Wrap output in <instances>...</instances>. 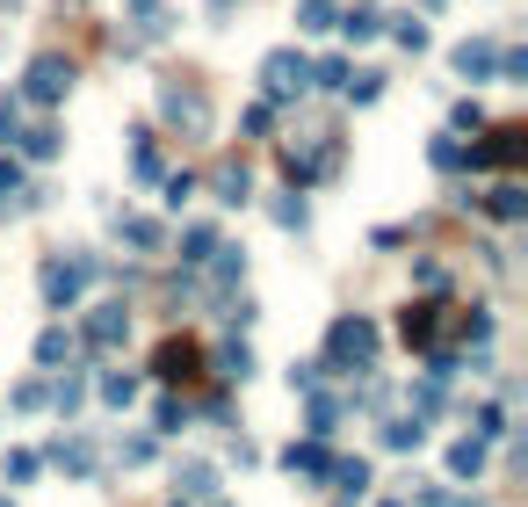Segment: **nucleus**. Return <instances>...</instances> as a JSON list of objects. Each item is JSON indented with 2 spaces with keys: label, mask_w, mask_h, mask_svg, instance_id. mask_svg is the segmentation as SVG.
<instances>
[{
  "label": "nucleus",
  "mask_w": 528,
  "mask_h": 507,
  "mask_svg": "<svg viewBox=\"0 0 528 507\" xmlns=\"http://www.w3.org/2000/svg\"><path fill=\"white\" fill-rule=\"evenodd\" d=\"M15 145H22L29 160H51V153H58V131H51V124H37V131H15Z\"/></svg>",
  "instance_id": "393cba45"
},
{
  "label": "nucleus",
  "mask_w": 528,
  "mask_h": 507,
  "mask_svg": "<svg viewBox=\"0 0 528 507\" xmlns=\"http://www.w3.org/2000/svg\"><path fill=\"white\" fill-rule=\"evenodd\" d=\"M189 196H196V174H167V203H174V211H181Z\"/></svg>",
  "instance_id": "4c0bfd02"
},
{
  "label": "nucleus",
  "mask_w": 528,
  "mask_h": 507,
  "mask_svg": "<svg viewBox=\"0 0 528 507\" xmlns=\"http://www.w3.org/2000/svg\"><path fill=\"white\" fill-rule=\"evenodd\" d=\"M427 8H434V0H427Z\"/></svg>",
  "instance_id": "c03bdc74"
},
{
  "label": "nucleus",
  "mask_w": 528,
  "mask_h": 507,
  "mask_svg": "<svg viewBox=\"0 0 528 507\" xmlns=\"http://www.w3.org/2000/svg\"><path fill=\"white\" fill-rule=\"evenodd\" d=\"M80 399H87V377H58V384H51V406L66 413V421L80 413Z\"/></svg>",
  "instance_id": "4be33fe9"
},
{
  "label": "nucleus",
  "mask_w": 528,
  "mask_h": 507,
  "mask_svg": "<svg viewBox=\"0 0 528 507\" xmlns=\"http://www.w3.org/2000/svg\"><path fill=\"white\" fill-rule=\"evenodd\" d=\"M304 218H312V211H304V196H283V203H275V225H283V232H304Z\"/></svg>",
  "instance_id": "2f4dec72"
},
{
  "label": "nucleus",
  "mask_w": 528,
  "mask_h": 507,
  "mask_svg": "<svg viewBox=\"0 0 528 507\" xmlns=\"http://www.w3.org/2000/svg\"><path fill=\"white\" fill-rule=\"evenodd\" d=\"M44 399H51V392H44L37 377H29V384H15V406H22V413H29V406H44Z\"/></svg>",
  "instance_id": "58836bf2"
},
{
  "label": "nucleus",
  "mask_w": 528,
  "mask_h": 507,
  "mask_svg": "<svg viewBox=\"0 0 528 507\" xmlns=\"http://www.w3.org/2000/svg\"><path fill=\"white\" fill-rule=\"evenodd\" d=\"M340 29H348L355 44H369V37L384 29V15H377V8H348V15H340Z\"/></svg>",
  "instance_id": "5701e85b"
},
{
  "label": "nucleus",
  "mask_w": 528,
  "mask_h": 507,
  "mask_svg": "<svg viewBox=\"0 0 528 507\" xmlns=\"http://www.w3.org/2000/svg\"><path fill=\"white\" fill-rule=\"evenodd\" d=\"M152 428H160V435H181V428H189V399H160V406H152Z\"/></svg>",
  "instance_id": "412c9836"
},
{
  "label": "nucleus",
  "mask_w": 528,
  "mask_h": 507,
  "mask_svg": "<svg viewBox=\"0 0 528 507\" xmlns=\"http://www.w3.org/2000/svg\"><path fill=\"white\" fill-rule=\"evenodd\" d=\"M398 44H406V51H427V22H398Z\"/></svg>",
  "instance_id": "a19ab883"
},
{
  "label": "nucleus",
  "mask_w": 528,
  "mask_h": 507,
  "mask_svg": "<svg viewBox=\"0 0 528 507\" xmlns=\"http://www.w3.org/2000/svg\"><path fill=\"white\" fill-rule=\"evenodd\" d=\"M160 109H167V124H189V131L210 124V102L196 95V87H160Z\"/></svg>",
  "instance_id": "0eeeda50"
},
{
  "label": "nucleus",
  "mask_w": 528,
  "mask_h": 507,
  "mask_svg": "<svg viewBox=\"0 0 528 507\" xmlns=\"http://www.w3.org/2000/svg\"><path fill=\"white\" fill-rule=\"evenodd\" d=\"M261 87H268V102L304 95V87H312V58H304V51H268L261 58Z\"/></svg>",
  "instance_id": "7ed1b4c3"
},
{
  "label": "nucleus",
  "mask_w": 528,
  "mask_h": 507,
  "mask_svg": "<svg viewBox=\"0 0 528 507\" xmlns=\"http://www.w3.org/2000/svg\"><path fill=\"white\" fill-rule=\"evenodd\" d=\"M131 167L152 182V174H160V145H152V138H138V145H131Z\"/></svg>",
  "instance_id": "f704fd0d"
},
{
  "label": "nucleus",
  "mask_w": 528,
  "mask_h": 507,
  "mask_svg": "<svg viewBox=\"0 0 528 507\" xmlns=\"http://www.w3.org/2000/svg\"><path fill=\"white\" fill-rule=\"evenodd\" d=\"M0 507H8V500H0Z\"/></svg>",
  "instance_id": "a18cd8bd"
},
{
  "label": "nucleus",
  "mask_w": 528,
  "mask_h": 507,
  "mask_svg": "<svg viewBox=\"0 0 528 507\" xmlns=\"http://www.w3.org/2000/svg\"><path fill=\"white\" fill-rule=\"evenodd\" d=\"M369 355H377V326L369 319H333V334H326V370H369Z\"/></svg>",
  "instance_id": "f257e3e1"
},
{
  "label": "nucleus",
  "mask_w": 528,
  "mask_h": 507,
  "mask_svg": "<svg viewBox=\"0 0 528 507\" xmlns=\"http://www.w3.org/2000/svg\"><path fill=\"white\" fill-rule=\"evenodd\" d=\"M427 160L442 167V174H456V167H463V145H456V138H434V145H427Z\"/></svg>",
  "instance_id": "c756f323"
},
{
  "label": "nucleus",
  "mask_w": 528,
  "mask_h": 507,
  "mask_svg": "<svg viewBox=\"0 0 528 507\" xmlns=\"http://www.w3.org/2000/svg\"><path fill=\"white\" fill-rule=\"evenodd\" d=\"M210 189H217V203H246V196H254V174H246V160H225Z\"/></svg>",
  "instance_id": "4468645a"
},
{
  "label": "nucleus",
  "mask_w": 528,
  "mask_h": 507,
  "mask_svg": "<svg viewBox=\"0 0 528 507\" xmlns=\"http://www.w3.org/2000/svg\"><path fill=\"white\" fill-rule=\"evenodd\" d=\"M174 500H217V471L210 464H174Z\"/></svg>",
  "instance_id": "ddd939ff"
},
{
  "label": "nucleus",
  "mask_w": 528,
  "mask_h": 507,
  "mask_svg": "<svg viewBox=\"0 0 528 507\" xmlns=\"http://www.w3.org/2000/svg\"><path fill=\"white\" fill-rule=\"evenodd\" d=\"M492 435H507V413L500 406H478V442H492Z\"/></svg>",
  "instance_id": "e433bc0d"
},
{
  "label": "nucleus",
  "mask_w": 528,
  "mask_h": 507,
  "mask_svg": "<svg viewBox=\"0 0 528 507\" xmlns=\"http://www.w3.org/2000/svg\"><path fill=\"white\" fill-rule=\"evenodd\" d=\"M152 377H160V384L203 377V348H196V341H160V355H152Z\"/></svg>",
  "instance_id": "20e7f679"
},
{
  "label": "nucleus",
  "mask_w": 528,
  "mask_h": 507,
  "mask_svg": "<svg viewBox=\"0 0 528 507\" xmlns=\"http://www.w3.org/2000/svg\"><path fill=\"white\" fill-rule=\"evenodd\" d=\"M398 334H406L413 348H434V334H442V305H406L398 312Z\"/></svg>",
  "instance_id": "9b49d317"
},
{
  "label": "nucleus",
  "mask_w": 528,
  "mask_h": 507,
  "mask_svg": "<svg viewBox=\"0 0 528 507\" xmlns=\"http://www.w3.org/2000/svg\"><path fill=\"white\" fill-rule=\"evenodd\" d=\"M123 240H131V247H160V225H152V218H123Z\"/></svg>",
  "instance_id": "c85d7f7f"
},
{
  "label": "nucleus",
  "mask_w": 528,
  "mask_h": 507,
  "mask_svg": "<svg viewBox=\"0 0 528 507\" xmlns=\"http://www.w3.org/2000/svg\"><path fill=\"white\" fill-rule=\"evenodd\" d=\"M297 29H333V0H304V8H297Z\"/></svg>",
  "instance_id": "473e14b6"
},
{
  "label": "nucleus",
  "mask_w": 528,
  "mask_h": 507,
  "mask_svg": "<svg viewBox=\"0 0 528 507\" xmlns=\"http://www.w3.org/2000/svg\"><path fill=\"white\" fill-rule=\"evenodd\" d=\"M420 413H413V421H384V450H420Z\"/></svg>",
  "instance_id": "b1692460"
},
{
  "label": "nucleus",
  "mask_w": 528,
  "mask_h": 507,
  "mask_svg": "<svg viewBox=\"0 0 528 507\" xmlns=\"http://www.w3.org/2000/svg\"><path fill=\"white\" fill-rule=\"evenodd\" d=\"M319 370L326 363H290V392H319Z\"/></svg>",
  "instance_id": "c9c22d12"
},
{
  "label": "nucleus",
  "mask_w": 528,
  "mask_h": 507,
  "mask_svg": "<svg viewBox=\"0 0 528 507\" xmlns=\"http://www.w3.org/2000/svg\"><path fill=\"white\" fill-rule=\"evenodd\" d=\"M456 73H463V80H492V73H500V51H492V37L456 44Z\"/></svg>",
  "instance_id": "9d476101"
},
{
  "label": "nucleus",
  "mask_w": 528,
  "mask_h": 507,
  "mask_svg": "<svg viewBox=\"0 0 528 507\" xmlns=\"http://www.w3.org/2000/svg\"><path fill=\"white\" fill-rule=\"evenodd\" d=\"M521 153H528V131H521V124H500V131H492L485 145H471L463 160H471V167H514Z\"/></svg>",
  "instance_id": "39448f33"
},
{
  "label": "nucleus",
  "mask_w": 528,
  "mask_h": 507,
  "mask_svg": "<svg viewBox=\"0 0 528 507\" xmlns=\"http://www.w3.org/2000/svg\"><path fill=\"white\" fill-rule=\"evenodd\" d=\"M217 254V232L210 225H189V232H181V261H189V268H203Z\"/></svg>",
  "instance_id": "a211bd4d"
},
{
  "label": "nucleus",
  "mask_w": 528,
  "mask_h": 507,
  "mask_svg": "<svg viewBox=\"0 0 528 507\" xmlns=\"http://www.w3.org/2000/svg\"><path fill=\"white\" fill-rule=\"evenodd\" d=\"M66 87H73V66H66V58H58V51H44L37 66H29L22 95H29V102H58V95H66Z\"/></svg>",
  "instance_id": "423d86ee"
},
{
  "label": "nucleus",
  "mask_w": 528,
  "mask_h": 507,
  "mask_svg": "<svg viewBox=\"0 0 528 507\" xmlns=\"http://www.w3.org/2000/svg\"><path fill=\"white\" fill-rule=\"evenodd\" d=\"M73 355V334L66 326H44V341H37V363H66Z\"/></svg>",
  "instance_id": "a878e982"
},
{
  "label": "nucleus",
  "mask_w": 528,
  "mask_h": 507,
  "mask_svg": "<svg viewBox=\"0 0 528 507\" xmlns=\"http://www.w3.org/2000/svg\"><path fill=\"white\" fill-rule=\"evenodd\" d=\"M15 189H22V167H15V160H0V203H8Z\"/></svg>",
  "instance_id": "79ce46f5"
},
{
  "label": "nucleus",
  "mask_w": 528,
  "mask_h": 507,
  "mask_svg": "<svg viewBox=\"0 0 528 507\" xmlns=\"http://www.w3.org/2000/svg\"><path fill=\"white\" fill-rule=\"evenodd\" d=\"M58 471H66V479H95V450H87V442L80 435H66V442H51V450H44Z\"/></svg>",
  "instance_id": "f8f14e48"
},
{
  "label": "nucleus",
  "mask_w": 528,
  "mask_h": 507,
  "mask_svg": "<svg viewBox=\"0 0 528 507\" xmlns=\"http://www.w3.org/2000/svg\"><path fill=\"white\" fill-rule=\"evenodd\" d=\"M116 457H123V464H145V457H152V442H145V435H131V442H116Z\"/></svg>",
  "instance_id": "ea45409f"
},
{
  "label": "nucleus",
  "mask_w": 528,
  "mask_h": 507,
  "mask_svg": "<svg viewBox=\"0 0 528 507\" xmlns=\"http://www.w3.org/2000/svg\"><path fill=\"white\" fill-rule=\"evenodd\" d=\"M333 479H340V493H369V464H362V457H340Z\"/></svg>",
  "instance_id": "bb28decb"
},
{
  "label": "nucleus",
  "mask_w": 528,
  "mask_h": 507,
  "mask_svg": "<svg viewBox=\"0 0 528 507\" xmlns=\"http://www.w3.org/2000/svg\"><path fill=\"white\" fill-rule=\"evenodd\" d=\"M340 428V399H312V442H326Z\"/></svg>",
  "instance_id": "cd10ccee"
},
{
  "label": "nucleus",
  "mask_w": 528,
  "mask_h": 507,
  "mask_svg": "<svg viewBox=\"0 0 528 507\" xmlns=\"http://www.w3.org/2000/svg\"><path fill=\"white\" fill-rule=\"evenodd\" d=\"M37 471H44V457H37V450H8V457H0V479H15V486H29Z\"/></svg>",
  "instance_id": "6ab92c4d"
},
{
  "label": "nucleus",
  "mask_w": 528,
  "mask_h": 507,
  "mask_svg": "<svg viewBox=\"0 0 528 507\" xmlns=\"http://www.w3.org/2000/svg\"><path fill=\"white\" fill-rule=\"evenodd\" d=\"M485 211L500 218V225H521V218H528V196H521V182H500V189L485 196Z\"/></svg>",
  "instance_id": "2eb2a0df"
},
{
  "label": "nucleus",
  "mask_w": 528,
  "mask_h": 507,
  "mask_svg": "<svg viewBox=\"0 0 528 507\" xmlns=\"http://www.w3.org/2000/svg\"><path fill=\"white\" fill-rule=\"evenodd\" d=\"M478 471H485V442H478V435H463L456 450H449V479H478Z\"/></svg>",
  "instance_id": "dca6fc26"
},
{
  "label": "nucleus",
  "mask_w": 528,
  "mask_h": 507,
  "mask_svg": "<svg viewBox=\"0 0 528 507\" xmlns=\"http://www.w3.org/2000/svg\"><path fill=\"white\" fill-rule=\"evenodd\" d=\"M283 471H290V479H333V457H326V442H290Z\"/></svg>",
  "instance_id": "1a4fd4ad"
},
{
  "label": "nucleus",
  "mask_w": 528,
  "mask_h": 507,
  "mask_svg": "<svg viewBox=\"0 0 528 507\" xmlns=\"http://www.w3.org/2000/svg\"><path fill=\"white\" fill-rule=\"evenodd\" d=\"M138 399V377H102V406H131Z\"/></svg>",
  "instance_id": "7c9ffc66"
},
{
  "label": "nucleus",
  "mask_w": 528,
  "mask_h": 507,
  "mask_svg": "<svg viewBox=\"0 0 528 507\" xmlns=\"http://www.w3.org/2000/svg\"><path fill=\"white\" fill-rule=\"evenodd\" d=\"M15 131H22V102L0 95V145H15Z\"/></svg>",
  "instance_id": "72a5a7b5"
},
{
  "label": "nucleus",
  "mask_w": 528,
  "mask_h": 507,
  "mask_svg": "<svg viewBox=\"0 0 528 507\" xmlns=\"http://www.w3.org/2000/svg\"><path fill=\"white\" fill-rule=\"evenodd\" d=\"M95 268H102L95 254H80V261H44V305H51V312H73Z\"/></svg>",
  "instance_id": "f03ea898"
},
{
  "label": "nucleus",
  "mask_w": 528,
  "mask_h": 507,
  "mask_svg": "<svg viewBox=\"0 0 528 507\" xmlns=\"http://www.w3.org/2000/svg\"><path fill=\"white\" fill-rule=\"evenodd\" d=\"M217 377H225V384L254 377V355H246V341H225V348H217Z\"/></svg>",
  "instance_id": "f3484780"
},
{
  "label": "nucleus",
  "mask_w": 528,
  "mask_h": 507,
  "mask_svg": "<svg viewBox=\"0 0 528 507\" xmlns=\"http://www.w3.org/2000/svg\"><path fill=\"white\" fill-rule=\"evenodd\" d=\"M123 334H131V312L123 305H95L87 312V348H123Z\"/></svg>",
  "instance_id": "6e6552de"
},
{
  "label": "nucleus",
  "mask_w": 528,
  "mask_h": 507,
  "mask_svg": "<svg viewBox=\"0 0 528 507\" xmlns=\"http://www.w3.org/2000/svg\"><path fill=\"white\" fill-rule=\"evenodd\" d=\"M348 80H355L348 58H326V66H312V87H326V95H348Z\"/></svg>",
  "instance_id": "aec40b11"
},
{
  "label": "nucleus",
  "mask_w": 528,
  "mask_h": 507,
  "mask_svg": "<svg viewBox=\"0 0 528 507\" xmlns=\"http://www.w3.org/2000/svg\"><path fill=\"white\" fill-rule=\"evenodd\" d=\"M217 8H232V0H217Z\"/></svg>",
  "instance_id": "37998d69"
}]
</instances>
